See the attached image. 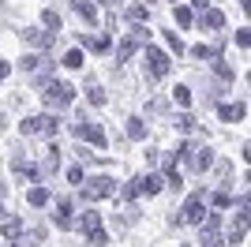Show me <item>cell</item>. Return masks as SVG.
I'll use <instances>...</instances> for the list:
<instances>
[{
  "label": "cell",
  "instance_id": "obj_1",
  "mask_svg": "<svg viewBox=\"0 0 251 247\" xmlns=\"http://www.w3.org/2000/svg\"><path fill=\"white\" fill-rule=\"evenodd\" d=\"M202 217H206V191H195V195L184 202L180 214H173L176 225H202Z\"/></svg>",
  "mask_w": 251,
  "mask_h": 247
},
{
  "label": "cell",
  "instance_id": "obj_2",
  "mask_svg": "<svg viewBox=\"0 0 251 247\" xmlns=\"http://www.w3.org/2000/svg\"><path fill=\"white\" fill-rule=\"evenodd\" d=\"M147 38H150V30L143 26V23H135V26H131V30L120 38V49H116V64H127V60H131V52H135L139 45H150Z\"/></svg>",
  "mask_w": 251,
  "mask_h": 247
},
{
  "label": "cell",
  "instance_id": "obj_3",
  "mask_svg": "<svg viewBox=\"0 0 251 247\" xmlns=\"http://www.w3.org/2000/svg\"><path fill=\"white\" fill-rule=\"evenodd\" d=\"M42 98H45V105H49V109H64V105H72L75 90L68 86V82H56V79H49V82L42 86Z\"/></svg>",
  "mask_w": 251,
  "mask_h": 247
},
{
  "label": "cell",
  "instance_id": "obj_4",
  "mask_svg": "<svg viewBox=\"0 0 251 247\" xmlns=\"http://www.w3.org/2000/svg\"><path fill=\"white\" fill-rule=\"evenodd\" d=\"M19 127H23V135H56L60 131V120L49 113H38V116H26Z\"/></svg>",
  "mask_w": 251,
  "mask_h": 247
},
{
  "label": "cell",
  "instance_id": "obj_5",
  "mask_svg": "<svg viewBox=\"0 0 251 247\" xmlns=\"http://www.w3.org/2000/svg\"><path fill=\"white\" fill-rule=\"evenodd\" d=\"M161 176H154V173H143V176H135V180H131V184L124 187V195L127 198H135V195H157V191H161Z\"/></svg>",
  "mask_w": 251,
  "mask_h": 247
},
{
  "label": "cell",
  "instance_id": "obj_6",
  "mask_svg": "<svg viewBox=\"0 0 251 247\" xmlns=\"http://www.w3.org/2000/svg\"><path fill=\"white\" fill-rule=\"evenodd\" d=\"M79 187H83L86 202H98V198H109V195H116V184L109 180V176H94V180H86V184H79Z\"/></svg>",
  "mask_w": 251,
  "mask_h": 247
},
{
  "label": "cell",
  "instance_id": "obj_7",
  "mask_svg": "<svg viewBox=\"0 0 251 247\" xmlns=\"http://www.w3.org/2000/svg\"><path fill=\"white\" fill-rule=\"evenodd\" d=\"M72 131H75V139H83V143H90V146H109V139H105V131L98 127V124H86V120H79V124H72Z\"/></svg>",
  "mask_w": 251,
  "mask_h": 247
},
{
  "label": "cell",
  "instance_id": "obj_8",
  "mask_svg": "<svg viewBox=\"0 0 251 247\" xmlns=\"http://www.w3.org/2000/svg\"><path fill=\"white\" fill-rule=\"evenodd\" d=\"M202 247H225L221 244V217L218 214H206L202 217V236H199Z\"/></svg>",
  "mask_w": 251,
  "mask_h": 247
},
{
  "label": "cell",
  "instance_id": "obj_9",
  "mask_svg": "<svg viewBox=\"0 0 251 247\" xmlns=\"http://www.w3.org/2000/svg\"><path fill=\"white\" fill-rule=\"evenodd\" d=\"M143 49H147V68H150V75H154V79H165L169 68H173V64H169V56H165L161 49H154V45H143Z\"/></svg>",
  "mask_w": 251,
  "mask_h": 247
},
{
  "label": "cell",
  "instance_id": "obj_10",
  "mask_svg": "<svg viewBox=\"0 0 251 247\" xmlns=\"http://www.w3.org/2000/svg\"><path fill=\"white\" fill-rule=\"evenodd\" d=\"M23 38L30 41L34 49H49L52 41H56V34H49V30H42V26H26V30H23Z\"/></svg>",
  "mask_w": 251,
  "mask_h": 247
},
{
  "label": "cell",
  "instance_id": "obj_11",
  "mask_svg": "<svg viewBox=\"0 0 251 247\" xmlns=\"http://www.w3.org/2000/svg\"><path fill=\"white\" fill-rule=\"evenodd\" d=\"M184 161H188L191 169H195V173H206V169H210V161H214V154H210L206 146H202V150H188V154H184Z\"/></svg>",
  "mask_w": 251,
  "mask_h": 247
},
{
  "label": "cell",
  "instance_id": "obj_12",
  "mask_svg": "<svg viewBox=\"0 0 251 247\" xmlns=\"http://www.w3.org/2000/svg\"><path fill=\"white\" fill-rule=\"evenodd\" d=\"M218 116H221L225 124H240L244 116H248V105H244V101H236V105H218Z\"/></svg>",
  "mask_w": 251,
  "mask_h": 247
},
{
  "label": "cell",
  "instance_id": "obj_13",
  "mask_svg": "<svg viewBox=\"0 0 251 247\" xmlns=\"http://www.w3.org/2000/svg\"><path fill=\"white\" fill-rule=\"evenodd\" d=\"M11 173L23 176V180H30V184H38V180H42V173H38L30 161H23V157H11Z\"/></svg>",
  "mask_w": 251,
  "mask_h": 247
},
{
  "label": "cell",
  "instance_id": "obj_14",
  "mask_svg": "<svg viewBox=\"0 0 251 247\" xmlns=\"http://www.w3.org/2000/svg\"><path fill=\"white\" fill-rule=\"evenodd\" d=\"M199 26H202V30H221V26H225V15H221V8H202Z\"/></svg>",
  "mask_w": 251,
  "mask_h": 247
},
{
  "label": "cell",
  "instance_id": "obj_15",
  "mask_svg": "<svg viewBox=\"0 0 251 247\" xmlns=\"http://www.w3.org/2000/svg\"><path fill=\"white\" fill-rule=\"evenodd\" d=\"M52 221H56L60 228H72V202H68V198H60V202H56V214H52Z\"/></svg>",
  "mask_w": 251,
  "mask_h": 247
},
{
  "label": "cell",
  "instance_id": "obj_16",
  "mask_svg": "<svg viewBox=\"0 0 251 247\" xmlns=\"http://www.w3.org/2000/svg\"><path fill=\"white\" fill-rule=\"evenodd\" d=\"M221 45H225V41H214V45H195V56H199V60H221Z\"/></svg>",
  "mask_w": 251,
  "mask_h": 247
},
{
  "label": "cell",
  "instance_id": "obj_17",
  "mask_svg": "<svg viewBox=\"0 0 251 247\" xmlns=\"http://www.w3.org/2000/svg\"><path fill=\"white\" fill-rule=\"evenodd\" d=\"M72 8L79 11V15H83L86 23H98V8L90 4V0H72Z\"/></svg>",
  "mask_w": 251,
  "mask_h": 247
},
{
  "label": "cell",
  "instance_id": "obj_18",
  "mask_svg": "<svg viewBox=\"0 0 251 247\" xmlns=\"http://www.w3.org/2000/svg\"><path fill=\"white\" fill-rule=\"evenodd\" d=\"M86 244H90V247H105V244H109V232H105L101 225H98V228H86Z\"/></svg>",
  "mask_w": 251,
  "mask_h": 247
},
{
  "label": "cell",
  "instance_id": "obj_19",
  "mask_svg": "<svg viewBox=\"0 0 251 247\" xmlns=\"http://www.w3.org/2000/svg\"><path fill=\"white\" fill-rule=\"evenodd\" d=\"M127 135H131L135 143H143V139H147V124L139 120V116H131V120H127Z\"/></svg>",
  "mask_w": 251,
  "mask_h": 247
},
{
  "label": "cell",
  "instance_id": "obj_20",
  "mask_svg": "<svg viewBox=\"0 0 251 247\" xmlns=\"http://www.w3.org/2000/svg\"><path fill=\"white\" fill-rule=\"evenodd\" d=\"M127 19H131V23H147L150 8H147V4H127Z\"/></svg>",
  "mask_w": 251,
  "mask_h": 247
},
{
  "label": "cell",
  "instance_id": "obj_21",
  "mask_svg": "<svg viewBox=\"0 0 251 247\" xmlns=\"http://www.w3.org/2000/svg\"><path fill=\"white\" fill-rule=\"evenodd\" d=\"M26 202L30 206H49V191H45V187H30V191H26Z\"/></svg>",
  "mask_w": 251,
  "mask_h": 247
},
{
  "label": "cell",
  "instance_id": "obj_22",
  "mask_svg": "<svg viewBox=\"0 0 251 247\" xmlns=\"http://www.w3.org/2000/svg\"><path fill=\"white\" fill-rule=\"evenodd\" d=\"M4 236H8V240L23 236V221H19V217H8V221H4Z\"/></svg>",
  "mask_w": 251,
  "mask_h": 247
},
{
  "label": "cell",
  "instance_id": "obj_23",
  "mask_svg": "<svg viewBox=\"0 0 251 247\" xmlns=\"http://www.w3.org/2000/svg\"><path fill=\"white\" fill-rule=\"evenodd\" d=\"M165 180L173 187H184V176H180V169H176V161H165Z\"/></svg>",
  "mask_w": 251,
  "mask_h": 247
},
{
  "label": "cell",
  "instance_id": "obj_24",
  "mask_svg": "<svg viewBox=\"0 0 251 247\" xmlns=\"http://www.w3.org/2000/svg\"><path fill=\"white\" fill-rule=\"evenodd\" d=\"M42 26H45V30H60V15H56L52 8H45L42 11Z\"/></svg>",
  "mask_w": 251,
  "mask_h": 247
},
{
  "label": "cell",
  "instance_id": "obj_25",
  "mask_svg": "<svg viewBox=\"0 0 251 247\" xmlns=\"http://www.w3.org/2000/svg\"><path fill=\"white\" fill-rule=\"evenodd\" d=\"M173 101H176L180 109H188V105H191V90H188V86H176V90H173Z\"/></svg>",
  "mask_w": 251,
  "mask_h": 247
},
{
  "label": "cell",
  "instance_id": "obj_26",
  "mask_svg": "<svg viewBox=\"0 0 251 247\" xmlns=\"http://www.w3.org/2000/svg\"><path fill=\"white\" fill-rule=\"evenodd\" d=\"M83 45H90L94 52H105V49H109V38H86V34H83Z\"/></svg>",
  "mask_w": 251,
  "mask_h": 247
},
{
  "label": "cell",
  "instance_id": "obj_27",
  "mask_svg": "<svg viewBox=\"0 0 251 247\" xmlns=\"http://www.w3.org/2000/svg\"><path fill=\"white\" fill-rule=\"evenodd\" d=\"M64 68H83V49H72L64 56Z\"/></svg>",
  "mask_w": 251,
  "mask_h": 247
},
{
  "label": "cell",
  "instance_id": "obj_28",
  "mask_svg": "<svg viewBox=\"0 0 251 247\" xmlns=\"http://www.w3.org/2000/svg\"><path fill=\"white\" fill-rule=\"evenodd\" d=\"M173 15H176V26H191V11L184 8V4H176V11H173Z\"/></svg>",
  "mask_w": 251,
  "mask_h": 247
},
{
  "label": "cell",
  "instance_id": "obj_29",
  "mask_svg": "<svg viewBox=\"0 0 251 247\" xmlns=\"http://www.w3.org/2000/svg\"><path fill=\"white\" fill-rule=\"evenodd\" d=\"M214 206H218V210H229V206H232V195H229V191H218V195H214Z\"/></svg>",
  "mask_w": 251,
  "mask_h": 247
},
{
  "label": "cell",
  "instance_id": "obj_30",
  "mask_svg": "<svg viewBox=\"0 0 251 247\" xmlns=\"http://www.w3.org/2000/svg\"><path fill=\"white\" fill-rule=\"evenodd\" d=\"M98 225H101V214H90V210H86L83 214V232L86 228H98Z\"/></svg>",
  "mask_w": 251,
  "mask_h": 247
},
{
  "label": "cell",
  "instance_id": "obj_31",
  "mask_svg": "<svg viewBox=\"0 0 251 247\" xmlns=\"http://www.w3.org/2000/svg\"><path fill=\"white\" fill-rule=\"evenodd\" d=\"M42 56H23V72H38V68H42Z\"/></svg>",
  "mask_w": 251,
  "mask_h": 247
},
{
  "label": "cell",
  "instance_id": "obj_32",
  "mask_svg": "<svg viewBox=\"0 0 251 247\" xmlns=\"http://www.w3.org/2000/svg\"><path fill=\"white\" fill-rule=\"evenodd\" d=\"M86 94H90V105H105V90L101 86H90Z\"/></svg>",
  "mask_w": 251,
  "mask_h": 247
},
{
  "label": "cell",
  "instance_id": "obj_33",
  "mask_svg": "<svg viewBox=\"0 0 251 247\" xmlns=\"http://www.w3.org/2000/svg\"><path fill=\"white\" fill-rule=\"evenodd\" d=\"M165 41H169V49L176 52V56H180V52H184V41H180L176 34H165Z\"/></svg>",
  "mask_w": 251,
  "mask_h": 247
},
{
  "label": "cell",
  "instance_id": "obj_34",
  "mask_svg": "<svg viewBox=\"0 0 251 247\" xmlns=\"http://www.w3.org/2000/svg\"><path fill=\"white\" fill-rule=\"evenodd\" d=\"M214 72H218L221 79H232V68H229L225 60H214Z\"/></svg>",
  "mask_w": 251,
  "mask_h": 247
},
{
  "label": "cell",
  "instance_id": "obj_35",
  "mask_svg": "<svg viewBox=\"0 0 251 247\" xmlns=\"http://www.w3.org/2000/svg\"><path fill=\"white\" fill-rule=\"evenodd\" d=\"M68 180H72V184H83V169H68Z\"/></svg>",
  "mask_w": 251,
  "mask_h": 247
},
{
  "label": "cell",
  "instance_id": "obj_36",
  "mask_svg": "<svg viewBox=\"0 0 251 247\" xmlns=\"http://www.w3.org/2000/svg\"><path fill=\"white\" fill-rule=\"evenodd\" d=\"M8 72H11V64H8V60H0V82L8 79Z\"/></svg>",
  "mask_w": 251,
  "mask_h": 247
},
{
  "label": "cell",
  "instance_id": "obj_37",
  "mask_svg": "<svg viewBox=\"0 0 251 247\" xmlns=\"http://www.w3.org/2000/svg\"><path fill=\"white\" fill-rule=\"evenodd\" d=\"M191 4H195V8H210V0H191Z\"/></svg>",
  "mask_w": 251,
  "mask_h": 247
},
{
  "label": "cell",
  "instance_id": "obj_38",
  "mask_svg": "<svg viewBox=\"0 0 251 247\" xmlns=\"http://www.w3.org/2000/svg\"><path fill=\"white\" fill-rule=\"evenodd\" d=\"M105 4H113V8H116V4H124V0H105Z\"/></svg>",
  "mask_w": 251,
  "mask_h": 247
},
{
  "label": "cell",
  "instance_id": "obj_39",
  "mask_svg": "<svg viewBox=\"0 0 251 247\" xmlns=\"http://www.w3.org/2000/svg\"><path fill=\"white\" fill-rule=\"evenodd\" d=\"M0 217H4V210H0Z\"/></svg>",
  "mask_w": 251,
  "mask_h": 247
},
{
  "label": "cell",
  "instance_id": "obj_40",
  "mask_svg": "<svg viewBox=\"0 0 251 247\" xmlns=\"http://www.w3.org/2000/svg\"><path fill=\"white\" fill-rule=\"evenodd\" d=\"M173 4H176V0H173Z\"/></svg>",
  "mask_w": 251,
  "mask_h": 247
},
{
  "label": "cell",
  "instance_id": "obj_41",
  "mask_svg": "<svg viewBox=\"0 0 251 247\" xmlns=\"http://www.w3.org/2000/svg\"><path fill=\"white\" fill-rule=\"evenodd\" d=\"M184 247H188V244H184Z\"/></svg>",
  "mask_w": 251,
  "mask_h": 247
}]
</instances>
